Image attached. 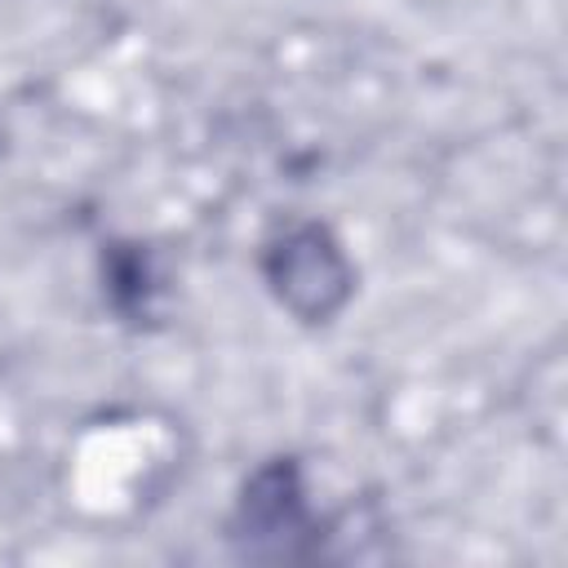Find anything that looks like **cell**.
I'll list each match as a JSON object with an SVG mask.
<instances>
[{"instance_id": "obj_1", "label": "cell", "mask_w": 568, "mask_h": 568, "mask_svg": "<svg viewBox=\"0 0 568 568\" xmlns=\"http://www.w3.org/2000/svg\"><path fill=\"white\" fill-rule=\"evenodd\" d=\"M262 275L302 324H328L355 293V266L320 222H293L262 248Z\"/></svg>"}, {"instance_id": "obj_2", "label": "cell", "mask_w": 568, "mask_h": 568, "mask_svg": "<svg viewBox=\"0 0 568 568\" xmlns=\"http://www.w3.org/2000/svg\"><path fill=\"white\" fill-rule=\"evenodd\" d=\"M244 515V537H288L302 528V484H297V466L293 462H271L253 475V484L244 488L240 501Z\"/></svg>"}]
</instances>
